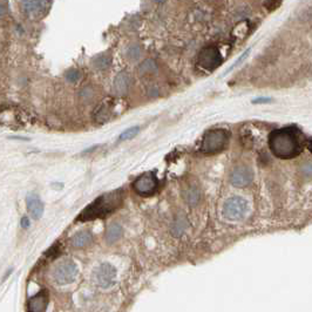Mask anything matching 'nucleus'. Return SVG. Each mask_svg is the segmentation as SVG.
Returning <instances> with one entry per match:
<instances>
[{
    "label": "nucleus",
    "mask_w": 312,
    "mask_h": 312,
    "mask_svg": "<svg viewBox=\"0 0 312 312\" xmlns=\"http://www.w3.org/2000/svg\"><path fill=\"white\" fill-rule=\"evenodd\" d=\"M269 147L278 159L289 160L300 155L303 150V142L296 129L281 128L270 133Z\"/></svg>",
    "instance_id": "obj_1"
},
{
    "label": "nucleus",
    "mask_w": 312,
    "mask_h": 312,
    "mask_svg": "<svg viewBox=\"0 0 312 312\" xmlns=\"http://www.w3.org/2000/svg\"><path fill=\"white\" fill-rule=\"evenodd\" d=\"M122 191L114 190L112 193L105 194L99 196L95 201H93L81 214L79 215L78 221H92L96 219L106 217L110 213H114L117 208L122 204Z\"/></svg>",
    "instance_id": "obj_2"
},
{
    "label": "nucleus",
    "mask_w": 312,
    "mask_h": 312,
    "mask_svg": "<svg viewBox=\"0 0 312 312\" xmlns=\"http://www.w3.org/2000/svg\"><path fill=\"white\" fill-rule=\"evenodd\" d=\"M229 143V133L224 129H211L204 134L201 152L207 155H214L223 152Z\"/></svg>",
    "instance_id": "obj_3"
},
{
    "label": "nucleus",
    "mask_w": 312,
    "mask_h": 312,
    "mask_svg": "<svg viewBox=\"0 0 312 312\" xmlns=\"http://www.w3.org/2000/svg\"><path fill=\"white\" fill-rule=\"evenodd\" d=\"M52 280L59 287H67L78 280L79 268L72 260H62L52 270Z\"/></svg>",
    "instance_id": "obj_4"
},
{
    "label": "nucleus",
    "mask_w": 312,
    "mask_h": 312,
    "mask_svg": "<svg viewBox=\"0 0 312 312\" xmlns=\"http://www.w3.org/2000/svg\"><path fill=\"white\" fill-rule=\"evenodd\" d=\"M92 282L101 290L112 289L117 282V271L110 263H101L95 268L92 274Z\"/></svg>",
    "instance_id": "obj_5"
},
{
    "label": "nucleus",
    "mask_w": 312,
    "mask_h": 312,
    "mask_svg": "<svg viewBox=\"0 0 312 312\" xmlns=\"http://www.w3.org/2000/svg\"><path fill=\"white\" fill-rule=\"evenodd\" d=\"M248 213V202L242 197L234 196L228 199L223 206V215L229 221H241Z\"/></svg>",
    "instance_id": "obj_6"
},
{
    "label": "nucleus",
    "mask_w": 312,
    "mask_h": 312,
    "mask_svg": "<svg viewBox=\"0 0 312 312\" xmlns=\"http://www.w3.org/2000/svg\"><path fill=\"white\" fill-rule=\"evenodd\" d=\"M222 62V55L219 51V48L214 46H209L203 48L200 52L199 58H197V65L201 68L207 69V70H213L217 68Z\"/></svg>",
    "instance_id": "obj_7"
},
{
    "label": "nucleus",
    "mask_w": 312,
    "mask_h": 312,
    "mask_svg": "<svg viewBox=\"0 0 312 312\" xmlns=\"http://www.w3.org/2000/svg\"><path fill=\"white\" fill-rule=\"evenodd\" d=\"M157 186H159L157 179L153 173L143 174V175L137 177L133 183L134 190H135L139 195L142 196L153 195L157 189Z\"/></svg>",
    "instance_id": "obj_8"
},
{
    "label": "nucleus",
    "mask_w": 312,
    "mask_h": 312,
    "mask_svg": "<svg viewBox=\"0 0 312 312\" xmlns=\"http://www.w3.org/2000/svg\"><path fill=\"white\" fill-rule=\"evenodd\" d=\"M254 180V173L249 167H237L230 174V182L233 186L243 188L249 186Z\"/></svg>",
    "instance_id": "obj_9"
},
{
    "label": "nucleus",
    "mask_w": 312,
    "mask_h": 312,
    "mask_svg": "<svg viewBox=\"0 0 312 312\" xmlns=\"http://www.w3.org/2000/svg\"><path fill=\"white\" fill-rule=\"evenodd\" d=\"M130 85H132V76L129 75L128 72L123 70V72H120L114 79L113 90L117 96H125L128 93Z\"/></svg>",
    "instance_id": "obj_10"
},
{
    "label": "nucleus",
    "mask_w": 312,
    "mask_h": 312,
    "mask_svg": "<svg viewBox=\"0 0 312 312\" xmlns=\"http://www.w3.org/2000/svg\"><path fill=\"white\" fill-rule=\"evenodd\" d=\"M26 206H27V209L33 219L34 220L41 219L43 214V203L38 195H35V194H29V195L26 197Z\"/></svg>",
    "instance_id": "obj_11"
},
{
    "label": "nucleus",
    "mask_w": 312,
    "mask_h": 312,
    "mask_svg": "<svg viewBox=\"0 0 312 312\" xmlns=\"http://www.w3.org/2000/svg\"><path fill=\"white\" fill-rule=\"evenodd\" d=\"M52 2L49 1H22V8L27 14L38 16L39 14L45 13L47 6L51 5Z\"/></svg>",
    "instance_id": "obj_12"
},
{
    "label": "nucleus",
    "mask_w": 312,
    "mask_h": 312,
    "mask_svg": "<svg viewBox=\"0 0 312 312\" xmlns=\"http://www.w3.org/2000/svg\"><path fill=\"white\" fill-rule=\"evenodd\" d=\"M92 242V235L88 231H79L78 234H75L74 236L70 240L73 247L75 248H83Z\"/></svg>",
    "instance_id": "obj_13"
},
{
    "label": "nucleus",
    "mask_w": 312,
    "mask_h": 312,
    "mask_svg": "<svg viewBox=\"0 0 312 312\" xmlns=\"http://www.w3.org/2000/svg\"><path fill=\"white\" fill-rule=\"evenodd\" d=\"M122 235V228L120 224L117 223H113L107 228L106 230V240L108 243H114L121 237Z\"/></svg>",
    "instance_id": "obj_14"
},
{
    "label": "nucleus",
    "mask_w": 312,
    "mask_h": 312,
    "mask_svg": "<svg viewBox=\"0 0 312 312\" xmlns=\"http://www.w3.org/2000/svg\"><path fill=\"white\" fill-rule=\"evenodd\" d=\"M92 62H93L94 67H96V68H100V69H103V68H107V67L110 65V62H112V59H110L109 55L99 54L93 59Z\"/></svg>",
    "instance_id": "obj_15"
},
{
    "label": "nucleus",
    "mask_w": 312,
    "mask_h": 312,
    "mask_svg": "<svg viewBox=\"0 0 312 312\" xmlns=\"http://www.w3.org/2000/svg\"><path fill=\"white\" fill-rule=\"evenodd\" d=\"M186 200L188 201V203H189L190 206H195V204L199 202V200H200V191H199V189H197L196 187H193V188H191V189L188 190Z\"/></svg>",
    "instance_id": "obj_16"
},
{
    "label": "nucleus",
    "mask_w": 312,
    "mask_h": 312,
    "mask_svg": "<svg viewBox=\"0 0 312 312\" xmlns=\"http://www.w3.org/2000/svg\"><path fill=\"white\" fill-rule=\"evenodd\" d=\"M139 132H140V127H137V126L132 127V128L126 129L125 132L121 133V135L119 136V139L121 140V141L132 140V139H134V137L137 135V134H139Z\"/></svg>",
    "instance_id": "obj_17"
},
{
    "label": "nucleus",
    "mask_w": 312,
    "mask_h": 312,
    "mask_svg": "<svg viewBox=\"0 0 312 312\" xmlns=\"http://www.w3.org/2000/svg\"><path fill=\"white\" fill-rule=\"evenodd\" d=\"M301 172L303 174L305 179H312V163H305L304 166L301 167Z\"/></svg>",
    "instance_id": "obj_18"
},
{
    "label": "nucleus",
    "mask_w": 312,
    "mask_h": 312,
    "mask_svg": "<svg viewBox=\"0 0 312 312\" xmlns=\"http://www.w3.org/2000/svg\"><path fill=\"white\" fill-rule=\"evenodd\" d=\"M66 78L70 82H75V81H78V79L80 78V73L78 72V70L72 69V70H70V72L67 73Z\"/></svg>",
    "instance_id": "obj_19"
},
{
    "label": "nucleus",
    "mask_w": 312,
    "mask_h": 312,
    "mask_svg": "<svg viewBox=\"0 0 312 312\" xmlns=\"http://www.w3.org/2000/svg\"><path fill=\"white\" fill-rule=\"evenodd\" d=\"M249 52H250V48H249V49H247V51H246V52H244L242 55H241V58H240V59H238V60H237V61H236V62H235V63H234V65L230 67V68H229V70H231V69H233V68H234V67H236V66L238 65V63H240L241 61H242V60H243V59H246V58H247V55H248V54H249Z\"/></svg>",
    "instance_id": "obj_20"
},
{
    "label": "nucleus",
    "mask_w": 312,
    "mask_h": 312,
    "mask_svg": "<svg viewBox=\"0 0 312 312\" xmlns=\"http://www.w3.org/2000/svg\"><path fill=\"white\" fill-rule=\"evenodd\" d=\"M269 101H271V99H269V98H260V99L254 100V103H266V102H269Z\"/></svg>",
    "instance_id": "obj_21"
},
{
    "label": "nucleus",
    "mask_w": 312,
    "mask_h": 312,
    "mask_svg": "<svg viewBox=\"0 0 312 312\" xmlns=\"http://www.w3.org/2000/svg\"><path fill=\"white\" fill-rule=\"evenodd\" d=\"M21 226H22V228H28L29 221L27 220V217H23V219L21 220Z\"/></svg>",
    "instance_id": "obj_22"
},
{
    "label": "nucleus",
    "mask_w": 312,
    "mask_h": 312,
    "mask_svg": "<svg viewBox=\"0 0 312 312\" xmlns=\"http://www.w3.org/2000/svg\"><path fill=\"white\" fill-rule=\"evenodd\" d=\"M309 150L312 153V140H310V142H309Z\"/></svg>",
    "instance_id": "obj_23"
}]
</instances>
